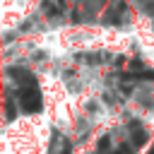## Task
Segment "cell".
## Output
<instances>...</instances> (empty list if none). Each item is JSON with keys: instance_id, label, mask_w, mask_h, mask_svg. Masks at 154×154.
<instances>
[{"instance_id": "277c9868", "label": "cell", "mask_w": 154, "mask_h": 154, "mask_svg": "<svg viewBox=\"0 0 154 154\" xmlns=\"http://www.w3.org/2000/svg\"><path fill=\"white\" fill-rule=\"evenodd\" d=\"M149 154H154V147H152V149H149Z\"/></svg>"}, {"instance_id": "5b68a950", "label": "cell", "mask_w": 154, "mask_h": 154, "mask_svg": "<svg viewBox=\"0 0 154 154\" xmlns=\"http://www.w3.org/2000/svg\"><path fill=\"white\" fill-rule=\"evenodd\" d=\"M120 154H125V149H123V152H120Z\"/></svg>"}, {"instance_id": "3957f363", "label": "cell", "mask_w": 154, "mask_h": 154, "mask_svg": "<svg viewBox=\"0 0 154 154\" xmlns=\"http://www.w3.org/2000/svg\"><path fill=\"white\" fill-rule=\"evenodd\" d=\"M144 140H147L144 130H140V128H135V125H132V142H135V147H140Z\"/></svg>"}, {"instance_id": "6da1fadb", "label": "cell", "mask_w": 154, "mask_h": 154, "mask_svg": "<svg viewBox=\"0 0 154 154\" xmlns=\"http://www.w3.org/2000/svg\"><path fill=\"white\" fill-rule=\"evenodd\" d=\"M17 101L22 106V111H26V113H38L41 111V91L36 89V84L22 87L19 94H17Z\"/></svg>"}, {"instance_id": "7a4b0ae2", "label": "cell", "mask_w": 154, "mask_h": 154, "mask_svg": "<svg viewBox=\"0 0 154 154\" xmlns=\"http://www.w3.org/2000/svg\"><path fill=\"white\" fill-rule=\"evenodd\" d=\"M10 75H14V79H17V82H22L24 87L34 84V77H31L26 70H22V67H19V70H17V67H12V70H10Z\"/></svg>"}]
</instances>
